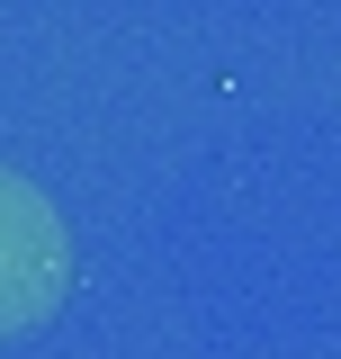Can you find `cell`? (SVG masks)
<instances>
[{
	"instance_id": "cell-1",
	"label": "cell",
	"mask_w": 341,
	"mask_h": 359,
	"mask_svg": "<svg viewBox=\"0 0 341 359\" xmlns=\"http://www.w3.org/2000/svg\"><path fill=\"white\" fill-rule=\"evenodd\" d=\"M63 287V224L18 171H0V332H27Z\"/></svg>"
}]
</instances>
